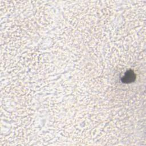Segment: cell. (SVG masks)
I'll return each instance as SVG.
<instances>
[{"label":"cell","instance_id":"1","mask_svg":"<svg viewBox=\"0 0 146 146\" xmlns=\"http://www.w3.org/2000/svg\"><path fill=\"white\" fill-rule=\"evenodd\" d=\"M135 79V75L131 70L125 72L124 76L123 77L122 80L124 83H131Z\"/></svg>","mask_w":146,"mask_h":146}]
</instances>
